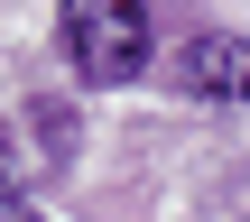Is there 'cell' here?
I'll list each match as a JSON object with an SVG mask.
<instances>
[{"label":"cell","instance_id":"1","mask_svg":"<svg viewBox=\"0 0 250 222\" xmlns=\"http://www.w3.org/2000/svg\"><path fill=\"white\" fill-rule=\"evenodd\" d=\"M56 37L83 93H130L158 65V9L148 0H56Z\"/></svg>","mask_w":250,"mask_h":222},{"label":"cell","instance_id":"2","mask_svg":"<svg viewBox=\"0 0 250 222\" xmlns=\"http://www.w3.org/2000/svg\"><path fill=\"white\" fill-rule=\"evenodd\" d=\"M167 83H176L186 102L250 111V37H232V28H204V37H186V46L167 56Z\"/></svg>","mask_w":250,"mask_h":222},{"label":"cell","instance_id":"3","mask_svg":"<svg viewBox=\"0 0 250 222\" xmlns=\"http://www.w3.org/2000/svg\"><path fill=\"white\" fill-rule=\"evenodd\" d=\"M0 222H37V167L19 158L9 130H0Z\"/></svg>","mask_w":250,"mask_h":222}]
</instances>
